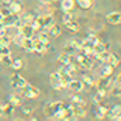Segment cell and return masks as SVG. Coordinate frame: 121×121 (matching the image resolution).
Returning <instances> with one entry per match:
<instances>
[{
	"mask_svg": "<svg viewBox=\"0 0 121 121\" xmlns=\"http://www.w3.org/2000/svg\"><path fill=\"white\" fill-rule=\"evenodd\" d=\"M66 106H69V104H65L63 101H54V103L48 104V106L44 108V113H45V116H47V117H49V118L55 120L56 114H59L60 111L66 107Z\"/></svg>",
	"mask_w": 121,
	"mask_h": 121,
	"instance_id": "1",
	"label": "cell"
},
{
	"mask_svg": "<svg viewBox=\"0 0 121 121\" xmlns=\"http://www.w3.org/2000/svg\"><path fill=\"white\" fill-rule=\"evenodd\" d=\"M21 90H23V94H24L27 99H35V97L39 96V89H37L35 86H31L28 83H27Z\"/></svg>",
	"mask_w": 121,
	"mask_h": 121,
	"instance_id": "2",
	"label": "cell"
},
{
	"mask_svg": "<svg viewBox=\"0 0 121 121\" xmlns=\"http://www.w3.org/2000/svg\"><path fill=\"white\" fill-rule=\"evenodd\" d=\"M76 59H78V62H79V65L82 66V68H85V69H91L93 68V59H90L86 54H79L78 56H76Z\"/></svg>",
	"mask_w": 121,
	"mask_h": 121,
	"instance_id": "3",
	"label": "cell"
},
{
	"mask_svg": "<svg viewBox=\"0 0 121 121\" xmlns=\"http://www.w3.org/2000/svg\"><path fill=\"white\" fill-rule=\"evenodd\" d=\"M17 18H18V14H16V13H10L9 16H3L0 26H1V27H6V28L13 27V24H14V21H16Z\"/></svg>",
	"mask_w": 121,
	"mask_h": 121,
	"instance_id": "4",
	"label": "cell"
},
{
	"mask_svg": "<svg viewBox=\"0 0 121 121\" xmlns=\"http://www.w3.org/2000/svg\"><path fill=\"white\" fill-rule=\"evenodd\" d=\"M27 83H28V82H27L24 78H21L18 73H13V75H11V86H13V87L23 89Z\"/></svg>",
	"mask_w": 121,
	"mask_h": 121,
	"instance_id": "5",
	"label": "cell"
},
{
	"mask_svg": "<svg viewBox=\"0 0 121 121\" xmlns=\"http://www.w3.org/2000/svg\"><path fill=\"white\" fill-rule=\"evenodd\" d=\"M34 32L30 24H23L20 28H18V35H21L23 38H34Z\"/></svg>",
	"mask_w": 121,
	"mask_h": 121,
	"instance_id": "6",
	"label": "cell"
},
{
	"mask_svg": "<svg viewBox=\"0 0 121 121\" xmlns=\"http://www.w3.org/2000/svg\"><path fill=\"white\" fill-rule=\"evenodd\" d=\"M32 41H34V52H45L48 48H49V42H42V41H39L38 38H32Z\"/></svg>",
	"mask_w": 121,
	"mask_h": 121,
	"instance_id": "7",
	"label": "cell"
},
{
	"mask_svg": "<svg viewBox=\"0 0 121 121\" xmlns=\"http://www.w3.org/2000/svg\"><path fill=\"white\" fill-rule=\"evenodd\" d=\"M49 82H51V86H52L54 89H56V90L62 89V86H60V75H59V72H54V73H51V76H49Z\"/></svg>",
	"mask_w": 121,
	"mask_h": 121,
	"instance_id": "8",
	"label": "cell"
},
{
	"mask_svg": "<svg viewBox=\"0 0 121 121\" xmlns=\"http://www.w3.org/2000/svg\"><path fill=\"white\" fill-rule=\"evenodd\" d=\"M107 21L113 26H118L121 23V14L120 11H111L107 14Z\"/></svg>",
	"mask_w": 121,
	"mask_h": 121,
	"instance_id": "9",
	"label": "cell"
},
{
	"mask_svg": "<svg viewBox=\"0 0 121 121\" xmlns=\"http://www.w3.org/2000/svg\"><path fill=\"white\" fill-rule=\"evenodd\" d=\"M68 87L72 91H75V93H79V91L83 90V82H82V80H73V79H72V80L69 82Z\"/></svg>",
	"mask_w": 121,
	"mask_h": 121,
	"instance_id": "10",
	"label": "cell"
},
{
	"mask_svg": "<svg viewBox=\"0 0 121 121\" xmlns=\"http://www.w3.org/2000/svg\"><path fill=\"white\" fill-rule=\"evenodd\" d=\"M20 44L27 52H34V41H32V38H23Z\"/></svg>",
	"mask_w": 121,
	"mask_h": 121,
	"instance_id": "11",
	"label": "cell"
},
{
	"mask_svg": "<svg viewBox=\"0 0 121 121\" xmlns=\"http://www.w3.org/2000/svg\"><path fill=\"white\" fill-rule=\"evenodd\" d=\"M65 26H66V28L69 31H73V32H78V31L80 30V26H79V23L78 21H75L73 18L72 20H69V21H66V23H63Z\"/></svg>",
	"mask_w": 121,
	"mask_h": 121,
	"instance_id": "12",
	"label": "cell"
},
{
	"mask_svg": "<svg viewBox=\"0 0 121 121\" xmlns=\"http://www.w3.org/2000/svg\"><path fill=\"white\" fill-rule=\"evenodd\" d=\"M1 110H3V116H11L14 111V106L11 103H1Z\"/></svg>",
	"mask_w": 121,
	"mask_h": 121,
	"instance_id": "13",
	"label": "cell"
},
{
	"mask_svg": "<svg viewBox=\"0 0 121 121\" xmlns=\"http://www.w3.org/2000/svg\"><path fill=\"white\" fill-rule=\"evenodd\" d=\"M9 9H10L11 13H16V14H18V13L23 11V6H21L18 1H11V3H9Z\"/></svg>",
	"mask_w": 121,
	"mask_h": 121,
	"instance_id": "14",
	"label": "cell"
},
{
	"mask_svg": "<svg viewBox=\"0 0 121 121\" xmlns=\"http://www.w3.org/2000/svg\"><path fill=\"white\" fill-rule=\"evenodd\" d=\"M108 48V45H104L103 42H100V41H97L96 44H94V47H93V54L94 55H97V54H100V52H103V51H106Z\"/></svg>",
	"mask_w": 121,
	"mask_h": 121,
	"instance_id": "15",
	"label": "cell"
},
{
	"mask_svg": "<svg viewBox=\"0 0 121 121\" xmlns=\"http://www.w3.org/2000/svg\"><path fill=\"white\" fill-rule=\"evenodd\" d=\"M52 24H54V17L51 14H44L42 16V27L49 28Z\"/></svg>",
	"mask_w": 121,
	"mask_h": 121,
	"instance_id": "16",
	"label": "cell"
},
{
	"mask_svg": "<svg viewBox=\"0 0 121 121\" xmlns=\"http://www.w3.org/2000/svg\"><path fill=\"white\" fill-rule=\"evenodd\" d=\"M114 70V66H111L110 63L104 62V65L101 66V76H110Z\"/></svg>",
	"mask_w": 121,
	"mask_h": 121,
	"instance_id": "17",
	"label": "cell"
},
{
	"mask_svg": "<svg viewBox=\"0 0 121 121\" xmlns=\"http://www.w3.org/2000/svg\"><path fill=\"white\" fill-rule=\"evenodd\" d=\"M70 80H72V75H69V73L60 75V86L62 87H68V85H69Z\"/></svg>",
	"mask_w": 121,
	"mask_h": 121,
	"instance_id": "18",
	"label": "cell"
},
{
	"mask_svg": "<svg viewBox=\"0 0 121 121\" xmlns=\"http://www.w3.org/2000/svg\"><path fill=\"white\" fill-rule=\"evenodd\" d=\"M58 60H59L60 63L66 65V63H70V62H72V56H70L69 54H66V52H62L59 56H58Z\"/></svg>",
	"mask_w": 121,
	"mask_h": 121,
	"instance_id": "19",
	"label": "cell"
},
{
	"mask_svg": "<svg viewBox=\"0 0 121 121\" xmlns=\"http://www.w3.org/2000/svg\"><path fill=\"white\" fill-rule=\"evenodd\" d=\"M75 6V1L73 0H62V9L63 11H70Z\"/></svg>",
	"mask_w": 121,
	"mask_h": 121,
	"instance_id": "20",
	"label": "cell"
},
{
	"mask_svg": "<svg viewBox=\"0 0 121 121\" xmlns=\"http://www.w3.org/2000/svg\"><path fill=\"white\" fill-rule=\"evenodd\" d=\"M48 34H49V35H52V37H58V35L60 34V27H59V26L52 24V26L48 28Z\"/></svg>",
	"mask_w": 121,
	"mask_h": 121,
	"instance_id": "21",
	"label": "cell"
},
{
	"mask_svg": "<svg viewBox=\"0 0 121 121\" xmlns=\"http://www.w3.org/2000/svg\"><path fill=\"white\" fill-rule=\"evenodd\" d=\"M107 63H110L111 66H118V63H120V58L117 56V55H108V58H107Z\"/></svg>",
	"mask_w": 121,
	"mask_h": 121,
	"instance_id": "22",
	"label": "cell"
},
{
	"mask_svg": "<svg viewBox=\"0 0 121 121\" xmlns=\"http://www.w3.org/2000/svg\"><path fill=\"white\" fill-rule=\"evenodd\" d=\"M108 114V108L103 104H99V111H97V118H103L104 116Z\"/></svg>",
	"mask_w": 121,
	"mask_h": 121,
	"instance_id": "23",
	"label": "cell"
},
{
	"mask_svg": "<svg viewBox=\"0 0 121 121\" xmlns=\"http://www.w3.org/2000/svg\"><path fill=\"white\" fill-rule=\"evenodd\" d=\"M70 101H72V104H75V106H85L86 104V101L83 100V99H80L79 96H72L70 97Z\"/></svg>",
	"mask_w": 121,
	"mask_h": 121,
	"instance_id": "24",
	"label": "cell"
},
{
	"mask_svg": "<svg viewBox=\"0 0 121 121\" xmlns=\"http://www.w3.org/2000/svg\"><path fill=\"white\" fill-rule=\"evenodd\" d=\"M11 55H1L0 56V62L4 65V66H11Z\"/></svg>",
	"mask_w": 121,
	"mask_h": 121,
	"instance_id": "25",
	"label": "cell"
},
{
	"mask_svg": "<svg viewBox=\"0 0 121 121\" xmlns=\"http://www.w3.org/2000/svg\"><path fill=\"white\" fill-rule=\"evenodd\" d=\"M9 100H10V103L16 107V106H21V99L18 97V96H14V94H11L10 97H9Z\"/></svg>",
	"mask_w": 121,
	"mask_h": 121,
	"instance_id": "26",
	"label": "cell"
},
{
	"mask_svg": "<svg viewBox=\"0 0 121 121\" xmlns=\"http://www.w3.org/2000/svg\"><path fill=\"white\" fill-rule=\"evenodd\" d=\"M11 41H13V38H11L10 35H7V34H6V35H3V37H0V44H1V45L9 47Z\"/></svg>",
	"mask_w": 121,
	"mask_h": 121,
	"instance_id": "27",
	"label": "cell"
},
{
	"mask_svg": "<svg viewBox=\"0 0 121 121\" xmlns=\"http://www.w3.org/2000/svg\"><path fill=\"white\" fill-rule=\"evenodd\" d=\"M34 18H35V17H34V14H32V13H27V14L23 17V20H21V21H23V24H31V23L34 21Z\"/></svg>",
	"mask_w": 121,
	"mask_h": 121,
	"instance_id": "28",
	"label": "cell"
},
{
	"mask_svg": "<svg viewBox=\"0 0 121 121\" xmlns=\"http://www.w3.org/2000/svg\"><path fill=\"white\" fill-rule=\"evenodd\" d=\"M108 55H110V54H108V52H107V49H106V51H103V52L97 54V55H96V58L100 60V62H107V58H108Z\"/></svg>",
	"mask_w": 121,
	"mask_h": 121,
	"instance_id": "29",
	"label": "cell"
},
{
	"mask_svg": "<svg viewBox=\"0 0 121 121\" xmlns=\"http://www.w3.org/2000/svg\"><path fill=\"white\" fill-rule=\"evenodd\" d=\"M11 66L14 70H20L23 68V60L21 59H13L11 60Z\"/></svg>",
	"mask_w": 121,
	"mask_h": 121,
	"instance_id": "30",
	"label": "cell"
},
{
	"mask_svg": "<svg viewBox=\"0 0 121 121\" xmlns=\"http://www.w3.org/2000/svg\"><path fill=\"white\" fill-rule=\"evenodd\" d=\"M65 52H66V54H69V55L72 56V55L76 52V48H75V47H73L70 42H68V44L65 45Z\"/></svg>",
	"mask_w": 121,
	"mask_h": 121,
	"instance_id": "31",
	"label": "cell"
},
{
	"mask_svg": "<svg viewBox=\"0 0 121 121\" xmlns=\"http://www.w3.org/2000/svg\"><path fill=\"white\" fill-rule=\"evenodd\" d=\"M78 4H79L80 9H90L91 6H93L89 0H78Z\"/></svg>",
	"mask_w": 121,
	"mask_h": 121,
	"instance_id": "32",
	"label": "cell"
},
{
	"mask_svg": "<svg viewBox=\"0 0 121 121\" xmlns=\"http://www.w3.org/2000/svg\"><path fill=\"white\" fill-rule=\"evenodd\" d=\"M82 42H83V41H82V39H78V38H75V39L70 41V44L76 48V51H78V49H82Z\"/></svg>",
	"mask_w": 121,
	"mask_h": 121,
	"instance_id": "33",
	"label": "cell"
},
{
	"mask_svg": "<svg viewBox=\"0 0 121 121\" xmlns=\"http://www.w3.org/2000/svg\"><path fill=\"white\" fill-rule=\"evenodd\" d=\"M30 26L32 27V30H34V31H38V30H41V28H42V27H41V24H39V21H38L37 18H34V21L31 23Z\"/></svg>",
	"mask_w": 121,
	"mask_h": 121,
	"instance_id": "34",
	"label": "cell"
},
{
	"mask_svg": "<svg viewBox=\"0 0 121 121\" xmlns=\"http://www.w3.org/2000/svg\"><path fill=\"white\" fill-rule=\"evenodd\" d=\"M38 39L39 41H42V42H49V39H48V32H39V35H38Z\"/></svg>",
	"mask_w": 121,
	"mask_h": 121,
	"instance_id": "35",
	"label": "cell"
},
{
	"mask_svg": "<svg viewBox=\"0 0 121 121\" xmlns=\"http://www.w3.org/2000/svg\"><path fill=\"white\" fill-rule=\"evenodd\" d=\"M113 96H116V97H120V96H121L120 85H117V86H114V87H113Z\"/></svg>",
	"mask_w": 121,
	"mask_h": 121,
	"instance_id": "36",
	"label": "cell"
},
{
	"mask_svg": "<svg viewBox=\"0 0 121 121\" xmlns=\"http://www.w3.org/2000/svg\"><path fill=\"white\" fill-rule=\"evenodd\" d=\"M120 113H121V107L120 106H116V107H113L110 116H120Z\"/></svg>",
	"mask_w": 121,
	"mask_h": 121,
	"instance_id": "37",
	"label": "cell"
},
{
	"mask_svg": "<svg viewBox=\"0 0 121 121\" xmlns=\"http://www.w3.org/2000/svg\"><path fill=\"white\" fill-rule=\"evenodd\" d=\"M83 82H86L89 86H93V85H94V80H93V78H91V76H89V75H86V76L83 78Z\"/></svg>",
	"mask_w": 121,
	"mask_h": 121,
	"instance_id": "38",
	"label": "cell"
},
{
	"mask_svg": "<svg viewBox=\"0 0 121 121\" xmlns=\"http://www.w3.org/2000/svg\"><path fill=\"white\" fill-rule=\"evenodd\" d=\"M73 18V16L70 14V11H65V14H63V23H66V21H69V20H72Z\"/></svg>",
	"mask_w": 121,
	"mask_h": 121,
	"instance_id": "39",
	"label": "cell"
},
{
	"mask_svg": "<svg viewBox=\"0 0 121 121\" xmlns=\"http://www.w3.org/2000/svg\"><path fill=\"white\" fill-rule=\"evenodd\" d=\"M103 99H104V96H101L100 93H97V94L94 96V101H96L97 104H101V100H103Z\"/></svg>",
	"mask_w": 121,
	"mask_h": 121,
	"instance_id": "40",
	"label": "cell"
},
{
	"mask_svg": "<svg viewBox=\"0 0 121 121\" xmlns=\"http://www.w3.org/2000/svg\"><path fill=\"white\" fill-rule=\"evenodd\" d=\"M11 11H10V9L9 7H3V9H0V14L1 16H9Z\"/></svg>",
	"mask_w": 121,
	"mask_h": 121,
	"instance_id": "41",
	"label": "cell"
},
{
	"mask_svg": "<svg viewBox=\"0 0 121 121\" xmlns=\"http://www.w3.org/2000/svg\"><path fill=\"white\" fill-rule=\"evenodd\" d=\"M6 34H7V28L6 27H0V37H3Z\"/></svg>",
	"mask_w": 121,
	"mask_h": 121,
	"instance_id": "42",
	"label": "cell"
},
{
	"mask_svg": "<svg viewBox=\"0 0 121 121\" xmlns=\"http://www.w3.org/2000/svg\"><path fill=\"white\" fill-rule=\"evenodd\" d=\"M23 111H24V114H31V111H32V110L28 108V107H24V108H23Z\"/></svg>",
	"mask_w": 121,
	"mask_h": 121,
	"instance_id": "43",
	"label": "cell"
},
{
	"mask_svg": "<svg viewBox=\"0 0 121 121\" xmlns=\"http://www.w3.org/2000/svg\"><path fill=\"white\" fill-rule=\"evenodd\" d=\"M111 120H117V121H120V120H121V117H120V116H111Z\"/></svg>",
	"mask_w": 121,
	"mask_h": 121,
	"instance_id": "44",
	"label": "cell"
},
{
	"mask_svg": "<svg viewBox=\"0 0 121 121\" xmlns=\"http://www.w3.org/2000/svg\"><path fill=\"white\" fill-rule=\"evenodd\" d=\"M39 1H41L42 4H48V3H51L52 0H39Z\"/></svg>",
	"mask_w": 121,
	"mask_h": 121,
	"instance_id": "45",
	"label": "cell"
},
{
	"mask_svg": "<svg viewBox=\"0 0 121 121\" xmlns=\"http://www.w3.org/2000/svg\"><path fill=\"white\" fill-rule=\"evenodd\" d=\"M0 116H3V110H1V101H0Z\"/></svg>",
	"mask_w": 121,
	"mask_h": 121,
	"instance_id": "46",
	"label": "cell"
},
{
	"mask_svg": "<svg viewBox=\"0 0 121 121\" xmlns=\"http://www.w3.org/2000/svg\"><path fill=\"white\" fill-rule=\"evenodd\" d=\"M4 3H11V1H14V0H3Z\"/></svg>",
	"mask_w": 121,
	"mask_h": 121,
	"instance_id": "47",
	"label": "cell"
},
{
	"mask_svg": "<svg viewBox=\"0 0 121 121\" xmlns=\"http://www.w3.org/2000/svg\"><path fill=\"white\" fill-rule=\"evenodd\" d=\"M89 1H90L91 4H93V3H94V1H96V0H89Z\"/></svg>",
	"mask_w": 121,
	"mask_h": 121,
	"instance_id": "48",
	"label": "cell"
},
{
	"mask_svg": "<svg viewBox=\"0 0 121 121\" xmlns=\"http://www.w3.org/2000/svg\"><path fill=\"white\" fill-rule=\"evenodd\" d=\"M1 18H3V16H1V14H0V23H1Z\"/></svg>",
	"mask_w": 121,
	"mask_h": 121,
	"instance_id": "49",
	"label": "cell"
},
{
	"mask_svg": "<svg viewBox=\"0 0 121 121\" xmlns=\"http://www.w3.org/2000/svg\"><path fill=\"white\" fill-rule=\"evenodd\" d=\"M0 56H1V51H0Z\"/></svg>",
	"mask_w": 121,
	"mask_h": 121,
	"instance_id": "50",
	"label": "cell"
}]
</instances>
